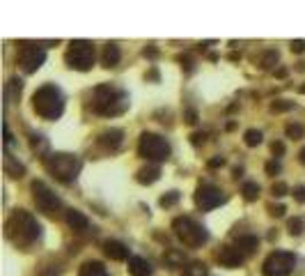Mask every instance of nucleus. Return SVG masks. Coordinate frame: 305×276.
<instances>
[{
  "mask_svg": "<svg viewBox=\"0 0 305 276\" xmlns=\"http://www.w3.org/2000/svg\"><path fill=\"white\" fill-rule=\"evenodd\" d=\"M186 118H188L186 122H191V124H195V122H198V120H195V118H198V115H195V111H188V113H186Z\"/></svg>",
  "mask_w": 305,
  "mask_h": 276,
  "instance_id": "38",
  "label": "nucleus"
},
{
  "mask_svg": "<svg viewBox=\"0 0 305 276\" xmlns=\"http://www.w3.org/2000/svg\"><path fill=\"white\" fill-rule=\"evenodd\" d=\"M78 276H108V272L103 267V263H99V260H87V263H83Z\"/></svg>",
  "mask_w": 305,
  "mask_h": 276,
  "instance_id": "18",
  "label": "nucleus"
},
{
  "mask_svg": "<svg viewBox=\"0 0 305 276\" xmlns=\"http://www.w3.org/2000/svg\"><path fill=\"white\" fill-rule=\"evenodd\" d=\"M12 143H14V138H12V131H9V127H7V124H5V145H7V148H9Z\"/></svg>",
  "mask_w": 305,
  "mask_h": 276,
  "instance_id": "37",
  "label": "nucleus"
},
{
  "mask_svg": "<svg viewBox=\"0 0 305 276\" xmlns=\"http://www.w3.org/2000/svg\"><path fill=\"white\" fill-rule=\"evenodd\" d=\"M243 141L248 148H257L259 143H262V131H259V129H248L243 134Z\"/></svg>",
  "mask_w": 305,
  "mask_h": 276,
  "instance_id": "22",
  "label": "nucleus"
},
{
  "mask_svg": "<svg viewBox=\"0 0 305 276\" xmlns=\"http://www.w3.org/2000/svg\"><path fill=\"white\" fill-rule=\"evenodd\" d=\"M223 202H225V194L218 187H213V184H200L198 191H195V205L202 212H209V209L218 207Z\"/></svg>",
  "mask_w": 305,
  "mask_h": 276,
  "instance_id": "11",
  "label": "nucleus"
},
{
  "mask_svg": "<svg viewBox=\"0 0 305 276\" xmlns=\"http://www.w3.org/2000/svg\"><path fill=\"white\" fill-rule=\"evenodd\" d=\"M33 108L44 120H58L65 111V97H62L60 88L53 83L37 88V92L33 94Z\"/></svg>",
  "mask_w": 305,
  "mask_h": 276,
  "instance_id": "2",
  "label": "nucleus"
},
{
  "mask_svg": "<svg viewBox=\"0 0 305 276\" xmlns=\"http://www.w3.org/2000/svg\"><path fill=\"white\" fill-rule=\"evenodd\" d=\"M92 108L99 115H120L129 108V94L115 85H99L94 88V101Z\"/></svg>",
  "mask_w": 305,
  "mask_h": 276,
  "instance_id": "3",
  "label": "nucleus"
},
{
  "mask_svg": "<svg viewBox=\"0 0 305 276\" xmlns=\"http://www.w3.org/2000/svg\"><path fill=\"white\" fill-rule=\"evenodd\" d=\"M122 138H124V131L122 129H106L99 134V145L108 150H117L122 145Z\"/></svg>",
  "mask_w": 305,
  "mask_h": 276,
  "instance_id": "14",
  "label": "nucleus"
},
{
  "mask_svg": "<svg viewBox=\"0 0 305 276\" xmlns=\"http://www.w3.org/2000/svg\"><path fill=\"white\" fill-rule=\"evenodd\" d=\"M241 194H243L245 200H257V196H259V184H257V182H245L243 187H241Z\"/></svg>",
  "mask_w": 305,
  "mask_h": 276,
  "instance_id": "23",
  "label": "nucleus"
},
{
  "mask_svg": "<svg viewBox=\"0 0 305 276\" xmlns=\"http://www.w3.org/2000/svg\"><path fill=\"white\" fill-rule=\"evenodd\" d=\"M129 272H131V276H152V265H149V260H145V258L140 256H131L129 258Z\"/></svg>",
  "mask_w": 305,
  "mask_h": 276,
  "instance_id": "16",
  "label": "nucleus"
},
{
  "mask_svg": "<svg viewBox=\"0 0 305 276\" xmlns=\"http://www.w3.org/2000/svg\"><path fill=\"white\" fill-rule=\"evenodd\" d=\"M172 230L186 246H202L209 239L206 228H202L198 221H193L191 216H177L172 221Z\"/></svg>",
  "mask_w": 305,
  "mask_h": 276,
  "instance_id": "5",
  "label": "nucleus"
},
{
  "mask_svg": "<svg viewBox=\"0 0 305 276\" xmlns=\"http://www.w3.org/2000/svg\"><path fill=\"white\" fill-rule=\"evenodd\" d=\"M299 161H301V163H305V148L299 152Z\"/></svg>",
  "mask_w": 305,
  "mask_h": 276,
  "instance_id": "39",
  "label": "nucleus"
},
{
  "mask_svg": "<svg viewBox=\"0 0 305 276\" xmlns=\"http://www.w3.org/2000/svg\"><path fill=\"white\" fill-rule=\"evenodd\" d=\"M301 92H303V94H305V85H303V88H301Z\"/></svg>",
  "mask_w": 305,
  "mask_h": 276,
  "instance_id": "40",
  "label": "nucleus"
},
{
  "mask_svg": "<svg viewBox=\"0 0 305 276\" xmlns=\"http://www.w3.org/2000/svg\"><path fill=\"white\" fill-rule=\"evenodd\" d=\"M7 237L19 246H30L41 237V226L30 212L26 209H16L12 216L7 219Z\"/></svg>",
  "mask_w": 305,
  "mask_h": 276,
  "instance_id": "1",
  "label": "nucleus"
},
{
  "mask_svg": "<svg viewBox=\"0 0 305 276\" xmlns=\"http://www.w3.org/2000/svg\"><path fill=\"white\" fill-rule=\"evenodd\" d=\"M266 173H269V175H275V173H280V163L271 161L269 166H266Z\"/></svg>",
  "mask_w": 305,
  "mask_h": 276,
  "instance_id": "33",
  "label": "nucleus"
},
{
  "mask_svg": "<svg viewBox=\"0 0 305 276\" xmlns=\"http://www.w3.org/2000/svg\"><path fill=\"white\" fill-rule=\"evenodd\" d=\"M46 60V53H44V48L37 46V44H30V41H23L19 46V65L23 67L26 74H33L37 69L44 65Z\"/></svg>",
  "mask_w": 305,
  "mask_h": 276,
  "instance_id": "10",
  "label": "nucleus"
},
{
  "mask_svg": "<svg viewBox=\"0 0 305 276\" xmlns=\"http://www.w3.org/2000/svg\"><path fill=\"white\" fill-rule=\"evenodd\" d=\"M271 191H273V196H278V198H282V196L287 194V191H289V187H287L285 182H275L271 187Z\"/></svg>",
  "mask_w": 305,
  "mask_h": 276,
  "instance_id": "30",
  "label": "nucleus"
},
{
  "mask_svg": "<svg viewBox=\"0 0 305 276\" xmlns=\"http://www.w3.org/2000/svg\"><path fill=\"white\" fill-rule=\"evenodd\" d=\"M138 155L149 159V161H166L168 157H170V143L163 136L145 131V134H140Z\"/></svg>",
  "mask_w": 305,
  "mask_h": 276,
  "instance_id": "7",
  "label": "nucleus"
},
{
  "mask_svg": "<svg viewBox=\"0 0 305 276\" xmlns=\"http://www.w3.org/2000/svg\"><path fill=\"white\" fill-rule=\"evenodd\" d=\"M30 191H33L34 205H37L41 212H46V214H55V212L62 207V200L58 198V194H55V191L48 187L46 182L34 180V182L30 184Z\"/></svg>",
  "mask_w": 305,
  "mask_h": 276,
  "instance_id": "9",
  "label": "nucleus"
},
{
  "mask_svg": "<svg viewBox=\"0 0 305 276\" xmlns=\"http://www.w3.org/2000/svg\"><path fill=\"white\" fill-rule=\"evenodd\" d=\"M223 163H225V159H223V157H216V159L209 161V168H218V166H223Z\"/></svg>",
  "mask_w": 305,
  "mask_h": 276,
  "instance_id": "36",
  "label": "nucleus"
},
{
  "mask_svg": "<svg viewBox=\"0 0 305 276\" xmlns=\"http://www.w3.org/2000/svg\"><path fill=\"white\" fill-rule=\"evenodd\" d=\"M179 200V191H168L166 196H161V207H172L174 202Z\"/></svg>",
  "mask_w": 305,
  "mask_h": 276,
  "instance_id": "25",
  "label": "nucleus"
},
{
  "mask_svg": "<svg viewBox=\"0 0 305 276\" xmlns=\"http://www.w3.org/2000/svg\"><path fill=\"white\" fill-rule=\"evenodd\" d=\"M294 108V101H287V99H278L271 104V111H275V113H282V111H292Z\"/></svg>",
  "mask_w": 305,
  "mask_h": 276,
  "instance_id": "26",
  "label": "nucleus"
},
{
  "mask_svg": "<svg viewBox=\"0 0 305 276\" xmlns=\"http://www.w3.org/2000/svg\"><path fill=\"white\" fill-rule=\"evenodd\" d=\"M103 253H106L110 260H126L129 258V246L120 239H106L103 242Z\"/></svg>",
  "mask_w": 305,
  "mask_h": 276,
  "instance_id": "13",
  "label": "nucleus"
},
{
  "mask_svg": "<svg viewBox=\"0 0 305 276\" xmlns=\"http://www.w3.org/2000/svg\"><path fill=\"white\" fill-rule=\"evenodd\" d=\"M65 60L71 69L87 72L94 65V44L87 39H73L65 53Z\"/></svg>",
  "mask_w": 305,
  "mask_h": 276,
  "instance_id": "6",
  "label": "nucleus"
},
{
  "mask_svg": "<svg viewBox=\"0 0 305 276\" xmlns=\"http://www.w3.org/2000/svg\"><path fill=\"white\" fill-rule=\"evenodd\" d=\"M65 219H67V223H69V228H73L76 233H83V230L90 228V221H87V216L83 214V212H78V209H67Z\"/></svg>",
  "mask_w": 305,
  "mask_h": 276,
  "instance_id": "15",
  "label": "nucleus"
},
{
  "mask_svg": "<svg viewBox=\"0 0 305 276\" xmlns=\"http://www.w3.org/2000/svg\"><path fill=\"white\" fill-rule=\"evenodd\" d=\"M184 276H206V265L200 260H193L184 267Z\"/></svg>",
  "mask_w": 305,
  "mask_h": 276,
  "instance_id": "21",
  "label": "nucleus"
},
{
  "mask_svg": "<svg viewBox=\"0 0 305 276\" xmlns=\"http://www.w3.org/2000/svg\"><path fill=\"white\" fill-rule=\"evenodd\" d=\"M285 131L289 138H303V134H305V129L301 127V124H287Z\"/></svg>",
  "mask_w": 305,
  "mask_h": 276,
  "instance_id": "29",
  "label": "nucleus"
},
{
  "mask_svg": "<svg viewBox=\"0 0 305 276\" xmlns=\"http://www.w3.org/2000/svg\"><path fill=\"white\" fill-rule=\"evenodd\" d=\"M271 214L273 216H282V214H285V205H273V207H271Z\"/></svg>",
  "mask_w": 305,
  "mask_h": 276,
  "instance_id": "34",
  "label": "nucleus"
},
{
  "mask_svg": "<svg viewBox=\"0 0 305 276\" xmlns=\"http://www.w3.org/2000/svg\"><path fill=\"white\" fill-rule=\"evenodd\" d=\"M292 51H294V53H303V51H305V41L303 39L292 41Z\"/></svg>",
  "mask_w": 305,
  "mask_h": 276,
  "instance_id": "32",
  "label": "nucleus"
},
{
  "mask_svg": "<svg viewBox=\"0 0 305 276\" xmlns=\"http://www.w3.org/2000/svg\"><path fill=\"white\" fill-rule=\"evenodd\" d=\"M287 228H289V235H301L305 230V223H303V219H292Z\"/></svg>",
  "mask_w": 305,
  "mask_h": 276,
  "instance_id": "28",
  "label": "nucleus"
},
{
  "mask_svg": "<svg viewBox=\"0 0 305 276\" xmlns=\"http://www.w3.org/2000/svg\"><path fill=\"white\" fill-rule=\"evenodd\" d=\"M275 62H278V51H266L264 58H262V67L271 69L273 65H275Z\"/></svg>",
  "mask_w": 305,
  "mask_h": 276,
  "instance_id": "27",
  "label": "nucleus"
},
{
  "mask_svg": "<svg viewBox=\"0 0 305 276\" xmlns=\"http://www.w3.org/2000/svg\"><path fill=\"white\" fill-rule=\"evenodd\" d=\"M122 60V51L117 44H106L103 46V53H101V62L103 67H117Z\"/></svg>",
  "mask_w": 305,
  "mask_h": 276,
  "instance_id": "17",
  "label": "nucleus"
},
{
  "mask_svg": "<svg viewBox=\"0 0 305 276\" xmlns=\"http://www.w3.org/2000/svg\"><path fill=\"white\" fill-rule=\"evenodd\" d=\"M271 150H273V155H282V152H285V145H282V143H273L271 145Z\"/></svg>",
  "mask_w": 305,
  "mask_h": 276,
  "instance_id": "35",
  "label": "nucleus"
},
{
  "mask_svg": "<svg viewBox=\"0 0 305 276\" xmlns=\"http://www.w3.org/2000/svg\"><path fill=\"white\" fill-rule=\"evenodd\" d=\"M159 175H161L159 166H147V168H140L138 170L136 180H138L140 184H154L156 180H159Z\"/></svg>",
  "mask_w": 305,
  "mask_h": 276,
  "instance_id": "19",
  "label": "nucleus"
},
{
  "mask_svg": "<svg viewBox=\"0 0 305 276\" xmlns=\"http://www.w3.org/2000/svg\"><path fill=\"white\" fill-rule=\"evenodd\" d=\"M296 265V258L289 251H273L262 265V274L264 276H289Z\"/></svg>",
  "mask_w": 305,
  "mask_h": 276,
  "instance_id": "8",
  "label": "nucleus"
},
{
  "mask_svg": "<svg viewBox=\"0 0 305 276\" xmlns=\"http://www.w3.org/2000/svg\"><path fill=\"white\" fill-rule=\"evenodd\" d=\"M218 260H220V265H225V267H239V265H243L245 256L237 246H223L218 253Z\"/></svg>",
  "mask_w": 305,
  "mask_h": 276,
  "instance_id": "12",
  "label": "nucleus"
},
{
  "mask_svg": "<svg viewBox=\"0 0 305 276\" xmlns=\"http://www.w3.org/2000/svg\"><path fill=\"white\" fill-rule=\"evenodd\" d=\"M5 170L12 177H21V175H23V166H21V163H14V159L9 155L5 157Z\"/></svg>",
  "mask_w": 305,
  "mask_h": 276,
  "instance_id": "24",
  "label": "nucleus"
},
{
  "mask_svg": "<svg viewBox=\"0 0 305 276\" xmlns=\"http://www.w3.org/2000/svg\"><path fill=\"white\" fill-rule=\"evenodd\" d=\"M294 198H296L299 202H305V184H303V187H296V189H294Z\"/></svg>",
  "mask_w": 305,
  "mask_h": 276,
  "instance_id": "31",
  "label": "nucleus"
},
{
  "mask_svg": "<svg viewBox=\"0 0 305 276\" xmlns=\"http://www.w3.org/2000/svg\"><path fill=\"white\" fill-rule=\"evenodd\" d=\"M46 168L55 180L69 184V182H73V180L78 177L80 159L76 155H69V152H55V155H51L46 159Z\"/></svg>",
  "mask_w": 305,
  "mask_h": 276,
  "instance_id": "4",
  "label": "nucleus"
},
{
  "mask_svg": "<svg viewBox=\"0 0 305 276\" xmlns=\"http://www.w3.org/2000/svg\"><path fill=\"white\" fill-rule=\"evenodd\" d=\"M259 246V239L255 235H241L239 239H237V249L243 253V256H248V253H252V251Z\"/></svg>",
  "mask_w": 305,
  "mask_h": 276,
  "instance_id": "20",
  "label": "nucleus"
}]
</instances>
